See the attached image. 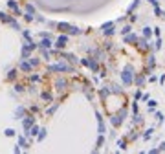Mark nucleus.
I'll return each mask as SVG.
<instances>
[{
	"label": "nucleus",
	"instance_id": "f257e3e1",
	"mask_svg": "<svg viewBox=\"0 0 165 154\" xmlns=\"http://www.w3.org/2000/svg\"><path fill=\"white\" fill-rule=\"evenodd\" d=\"M64 42H66V37H61L59 40H57V46L61 48V46H64Z\"/></svg>",
	"mask_w": 165,
	"mask_h": 154
}]
</instances>
